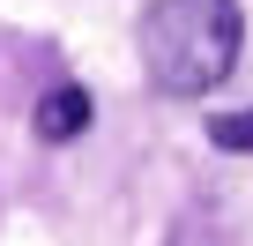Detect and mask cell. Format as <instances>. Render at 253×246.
<instances>
[{"label": "cell", "instance_id": "1", "mask_svg": "<svg viewBox=\"0 0 253 246\" xmlns=\"http://www.w3.org/2000/svg\"><path fill=\"white\" fill-rule=\"evenodd\" d=\"M246 45L238 0H149L142 15V67L164 97H209Z\"/></svg>", "mask_w": 253, "mask_h": 246}, {"label": "cell", "instance_id": "2", "mask_svg": "<svg viewBox=\"0 0 253 246\" xmlns=\"http://www.w3.org/2000/svg\"><path fill=\"white\" fill-rule=\"evenodd\" d=\"M82 127H89V97H82L75 82H60V90L38 104V135H45V142H75Z\"/></svg>", "mask_w": 253, "mask_h": 246}, {"label": "cell", "instance_id": "3", "mask_svg": "<svg viewBox=\"0 0 253 246\" xmlns=\"http://www.w3.org/2000/svg\"><path fill=\"white\" fill-rule=\"evenodd\" d=\"M209 142L246 157V149H253V104H246V112H216V119H209Z\"/></svg>", "mask_w": 253, "mask_h": 246}]
</instances>
